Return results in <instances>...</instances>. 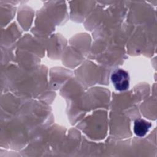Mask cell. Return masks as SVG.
<instances>
[{
  "label": "cell",
  "mask_w": 157,
  "mask_h": 157,
  "mask_svg": "<svg viewBox=\"0 0 157 157\" xmlns=\"http://www.w3.org/2000/svg\"><path fill=\"white\" fill-rule=\"evenodd\" d=\"M111 80L118 91H125L129 88V76L128 73L123 69L115 70L111 75Z\"/></svg>",
  "instance_id": "cell-1"
},
{
  "label": "cell",
  "mask_w": 157,
  "mask_h": 157,
  "mask_svg": "<svg viewBox=\"0 0 157 157\" xmlns=\"http://www.w3.org/2000/svg\"><path fill=\"white\" fill-rule=\"evenodd\" d=\"M151 124L143 119H137L134 121V132L139 137L144 136L150 128Z\"/></svg>",
  "instance_id": "cell-2"
}]
</instances>
